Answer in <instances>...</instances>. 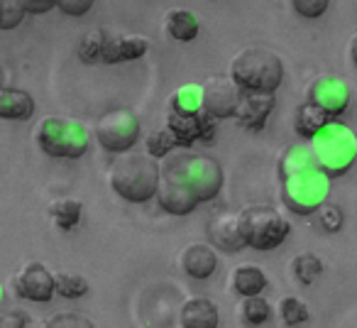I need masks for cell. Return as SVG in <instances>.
<instances>
[{
  "label": "cell",
  "instance_id": "1",
  "mask_svg": "<svg viewBox=\"0 0 357 328\" xmlns=\"http://www.w3.org/2000/svg\"><path fill=\"white\" fill-rule=\"evenodd\" d=\"M223 167L201 152H174L159 167L157 201L167 214L186 216L204 201L218 196Z\"/></svg>",
  "mask_w": 357,
  "mask_h": 328
},
{
  "label": "cell",
  "instance_id": "2",
  "mask_svg": "<svg viewBox=\"0 0 357 328\" xmlns=\"http://www.w3.org/2000/svg\"><path fill=\"white\" fill-rule=\"evenodd\" d=\"M282 199L294 214H316L328 196L331 179L323 174L306 144H289L279 157Z\"/></svg>",
  "mask_w": 357,
  "mask_h": 328
},
{
  "label": "cell",
  "instance_id": "3",
  "mask_svg": "<svg viewBox=\"0 0 357 328\" xmlns=\"http://www.w3.org/2000/svg\"><path fill=\"white\" fill-rule=\"evenodd\" d=\"M108 179L120 199L132 201V204H144V201L157 196L159 164L157 159L144 152L118 154V159L110 164Z\"/></svg>",
  "mask_w": 357,
  "mask_h": 328
},
{
  "label": "cell",
  "instance_id": "4",
  "mask_svg": "<svg viewBox=\"0 0 357 328\" xmlns=\"http://www.w3.org/2000/svg\"><path fill=\"white\" fill-rule=\"evenodd\" d=\"M230 79L243 94H274L284 79V64L267 47H248L230 64Z\"/></svg>",
  "mask_w": 357,
  "mask_h": 328
},
{
  "label": "cell",
  "instance_id": "5",
  "mask_svg": "<svg viewBox=\"0 0 357 328\" xmlns=\"http://www.w3.org/2000/svg\"><path fill=\"white\" fill-rule=\"evenodd\" d=\"M308 152L313 154V159L318 162V167L323 170V174L331 179V177H340L355 162L357 154V135L350 133V128L342 123L333 120L321 135L311 140L308 144Z\"/></svg>",
  "mask_w": 357,
  "mask_h": 328
},
{
  "label": "cell",
  "instance_id": "6",
  "mask_svg": "<svg viewBox=\"0 0 357 328\" xmlns=\"http://www.w3.org/2000/svg\"><path fill=\"white\" fill-rule=\"evenodd\" d=\"M35 142L50 157L79 159L89 149V133L76 120L45 118L35 128Z\"/></svg>",
  "mask_w": 357,
  "mask_h": 328
},
{
  "label": "cell",
  "instance_id": "7",
  "mask_svg": "<svg viewBox=\"0 0 357 328\" xmlns=\"http://www.w3.org/2000/svg\"><path fill=\"white\" fill-rule=\"evenodd\" d=\"M240 223H243L245 248L255 250H274L287 240L289 221L272 206H248L240 211Z\"/></svg>",
  "mask_w": 357,
  "mask_h": 328
},
{
  "label": "cell",
  "instance_id": "8",
  "mask_svg": "<svg viewBox=\"0 0 357 328\" xmlns=\"http://www.w3.org/2000/svg\"><path fill=\"white\" fill-rule=\"evenodd\" d=\"M96 140L100 147L113 154L130 152L139 140V120L125 108L108 110L96 123Z\"/></svg>",
  "mask_w": 357,
  "mask_h": 328
},
{
  "label": "cell",
  "instance_id": "9",
  "mask_svg": "<svg viewBox=\"0 0 357 328\" xmlns=\"http://www.w3.org/2000/svg\"><path fill=\"white\" fill-rule=\"evenodd\" d=\"M243 100V91L230 76H211L201 84V105L213 120L233 118Z\"/></svg>",
  "mask_w": 357,
  "mask_h": 328
},
{
  "label": "cell",
  "instance_id": "10",
  "mask_svg": "<svg viewBox=\"0 0 357 328\" xmlns=\"http://www.w3.org/2000/svg\"><path fill=\"white\" fill-rule=\"evenodd\" d=\"M306 103H311L313 108L323 110L328 118L335 120L337 115L345 113L347 103H350V89L340 76L323 74L308 84Z\"/></svg>",
  "mask_w": 357,
  "mask_h": 328
},
{
  "label": "cell",
  "instance_id": "11",
  "mask_svg": "<svg viewBox=\"0 0 357 328\" xmlns=\"http://www.w3.org/2000/svg\"><path fill=\"white\" fill-rule=\"evenodd\" d=\"M164 128L176 140V147H191L196 142H211L215 137V120L206 113L176 115L169 110Z\"/></svg>",
  "mask_w": 357,
  "mask_h": 328
},
{
  "label": "cell",
  "instance_id": "12",
  "mask_svg": "<svg viewBox=\"0 0 357 328\" xmlns=\"http://www.w3.org/2000/svg\"><path fill=\"white\" fill-rule=\"evenodd\" d=\"M149 52V40L142 35H125L118 30H103V54L100 64H123L142 59Z\"/></svg>",
  "mask_w": 357,
  "mask_h": 328
},
{
  "label": "cell",
  "instance_id": "13",
  "mask_svg": "<svg viewBox=\"0 0 357 328\" xmlns=\"http://www.w3.org/2000/svg\"><path fill=\"white\" fill-rule=\"evenodd\" d=\"M15 292L17 297L27 299V301H50L54 297V274L45 267L42 262H30L27 267L20 269L15 279Z\"/></svg>",
  "mask_w": 357,
  "mask_h": 328
},
{
  "label": "cell",
  "instance_id": "14",
  "mask_svg": "<svg viewBox=\"0 0 357 328\" xmlns=\"http://www.w3.org/2000/svg\"><path fill=\"white\" fill-rule=\"evenodd\" d=\"M208 240L223 253H238V250L245 248V238H243V223H240V214H230V211H223V214L213 216L208 221Z\"/></svg>",
  "mask_w": 357,
  "mask_h": 328
},
{
  "label": "cell",
  "instance_id": "15",
  "mask_svg": "<svg viewBox=\"0 0 357 328\" xmlns=\"http://www.w3.org/2000/svg\"><path fill=\"white\" fill-rule=\"evenodd\" d=\"M274 108V94H243V100L238 105V125L250 133H259L267 123L269 113Z\"/></svg>",
  "mask_w": 357,
  "mask_h": 328
},
{
  "label": "cell",
  "instance_id": "16",
  "mask_svg": "<svg viewBox=\"0 0 357 328\" xmlns=\"http://www.w3.org/2000/svg\"><path fill=\"white\" fill-rule=\"evenodd\" d=\"M181 267L189 277L194 279H208L213 277V272L218 269V255L213 253V248L204 243H194L181 253Z\"/></svg>",
  "mask_w": 357,
  "mask_h": 328
},
{
  "label": "cell",
  "instance_id": "17",
  "mask_svg": "<svg viewBox=\"0 0 357 328\" xmlns=\"http://www.w3.org/2000/svg\"><path fill=\"white\" fill-rule=\"evenodd\" d=\"M220 313L211 299L191 297L181 306V326L184 328H218Z\"/></svg>",
  "mask_w": 357,
  "mask_h": 328
},
{
  "label": "cell",
  "instance_id": "18",
  "mask_svg": "<svg viewBox=\"0 0 357 328\" xmlns=\"http://www.w3.org/2000/svg\"><path fill=\"white\" fill-rule=\"evenodd\" d=\"M35 113V100L27 91L0 86V118L6 120H27Z\"/></svg>",
  "mask_w": 357,
  "mask_h": 328
},
{
  "label": "cell",
  "instance_id": "19",
  "mask_svg": "<svg viewBox=\"0 0 357 328\" xmlns=\"http://www.w3.org/2000/svg\"><path fill=\"white\" fill-rule=\"evenodd\" d=\"M164 30L172 40L178 42H191L199 37V17L194 15L186 8H178V10H169L164 17Z\"/></svg>",
  "mask_w": 357,
  "mask_h": 328
},
{
  "label": "cell",
  "instance_id": "20",
  "mask_svg": "<svg viewBox=\"0 0 357 328\" xmlns=\"http://www.w3.org/2000/svg\"><path fill=\"white\" fill-rule=\"evenodd\" d=\"M331 123H333V120L328 118L323 110L313 108L311 103H301V105H298V108H296V118H294V128H296V133L301 135L303 140H308V142H311L316 135H321Z\"/></svg>",
  "mask_w": 357,
  "mask_h": 328
},
{
  "label": "cell",
  "instance_id": "21",
  "mask_svg": "<svg viewBox=\"0 0 357 328\" xmlns=\"http://www.w3.org/2000/svg\"><path fill=\"white\" fill-rule=\"evenodd\" d=\"M267 287V274L255 264H243L233 272V289L240 297H259Z\"/></svg>",
  "mask_w": 357,
  "mask_h": 328
},
{
  "label": "cell",
  "instance_id": "22",
  "mask_svg": "<svg viewBox=\"0 0 357 328\" xmlns=\"http://www.w3.org/2000/svg\"><path fill=\"white\" fill-rule=\"evenodd\" d=\"M169 110L176 115H199L204 113L201 105V86H181L169 100Z\"/></svg>",
  "mask_w": 357,
  "mask_h": 328
},
{
  "label": "cell",
  "instance_id": "23",
  "mask_svg": "<svg viewBox=\"0 0 357 328\" xmlns=\"http://www.w3.org/2000/svg\"><path fill=\"white\" fill-rule=\"evenodd\" d=\"M81 209L84 206L74 199H59L50 206V216L59 230H74L81 221Z\"/></svg>",
  "mask_w": 357,
  "mask_h": 328
},
{
  "label": "cell",
  "instance_id": "24",
  "mask_svg": "<svg viewBox=\"0 0 357 328\" xmlns=\"http://www.w3.org/2000/svg\"><path fill=\"white\" fill-rule=\"evenodd\" d=\"M240 318H243L248 326H262L272 318V306H269L267 299L262 297H250L240 306Z\"/></svg>",
  "mask_w": 357,
  "mask_h": 328
},
{
  "label": "cell",
  "instance_id": "25",
  "mask_svg": "<svg viewBox=\"0 0 357 328\" xmlns=\"http://www.w3.org/2000/svg\"><path fill=\"white\" fill-rule=\"evenodd\" d=\"M54 289L64 299H81L89 292V282H86V277H81V274L59 272V274H54Z\"/></svg>",
  "mask_w": 357,
  "mask_h": 328
},
{
  "label": "cell",
  "instance_id": "26",
  "mask_svg": "<svg viewBox=\"0 0 357 328\" xmlns=\"http://www.w3.org/2000/svg\"><path fill=\"white\" fill-rule=\"evenodd\" d=\"M279 316H282V321L287 323V326L296 328V326H301V323H306L308 318H311V313H308V306L301 299L284 297L282 301H279Z\"/></svg>",
  "mask_w": 357,
  "mask_h": 328
},
{
  "label": "cell",
  "instance_id": "27",
  "mask_svg": "<svg viewBox=\"0 0 357 328\" xmlns=\"http://www.w3.org/2000/svg\"><path fill=\"white\" fill-rule=\"evenodd\" d=\"M291 267H294V274H296V279L301 284H306V287H308V284L316 282V277L323 272L321 258H316V255H311V253L298 255V258L291 262Z\"/></svg>",
  "mask_w": 357,
  "mask_h": 328
},
{
  "label": "cell",
  "instance_id": "28",
  "mask_svg": "<svg viewBox=\"0 0 357 328\" xmlns=\"http://www.w3.org/2000/svg\"><path fill=\"white\" fill-rule=\"evenodd\" d=\"M100 54H103V30L86 32L79 45V59L86 64H100Z\"/></svg>",
  "mask_w": 357,
  "mask_h": 328
},
{
  "label": "cell",
  "instance_id": "29",
  "mask_svg": "<svg viewBox=\"0 0 357 328\" xmlns=\"http://www.w3.org/2000/svg\"><path fill=\"white\" fill-rule=\"evenodd\" d=\"M172 149H176V140L172 137V133H169L167 128L154 130V133L147 137V154H149V157L167 159L169 154H172Z\"/></svg>",
  "mask_w": 357,
  "mask_h": 328
},
{
  "label": "cell",
  "instance_id": "30",
  "mask_svg": "<svg viewBox=\"0 0 357 328\" xmlns=\"http://www.w3.org/2000/svg\"><path fill=\"white\" fill-rule=\"evenodd\" d=\"M25 17L20 0H0V30H15Z\"/></svg>",
  "mask_w": 357,
  "mask_h": 328
},
{
  "label": "cell",
  "instance_id": "31",
  "mask_svg": "<svg viewBox=\"0 0 357 328\" xmlns=\"http://www.w3.org/2000/svg\"><path fill=\"white\" fill-rule=\"evenodd\" d=\"M45 328H96V326L84 313L64 311V313H54V316L45 323Z\"/></svg>",
  "mask_w": 357,
  "mask_h": 328
},
{
  "label": "cell",
  "instance_id": "32",
  "mask_svg": "<svg viewBox=\"0 0 357 328\" xmlns=\"http://www.w3.org/2000/svg\"><path fill=\"white\" fill-rule=\"evenodd\" d=\"M318 221H321V225L328 233H335V230L342 228V211L337 209V206L323 204L321 209H318Z\"/></svg>",
  "mask_w": 357,
  "mask_h": 328
},
{
  "label": "cell",
  "instance_id": "33",
  "mask_svg": "<svg viewBox=\"0 0 357 328\" xmlns=\"http://www.w3.org/2000/svg\"><path fill=\"white\" fill-rule=\"evenodd\" d=\"M291 8L303 17H321L328 10V0H294Z\"/></svg>",
  "mask_w": 357,
  "mask_h": 328
},
{
  "label": "cell",
  "instance_id": "34",
  "mask_svg": "<svg viewBox=\"0 0 357 328\" xmlns=\"http://www.w3.org/2000/svg\"><path fill=\"white\" fill-rule=\"evenodd\" d=\"M56 8H59L61 13H66V15L79 17V15H86V13L91 10L93 3H91V0H59Z\"/></svg>",
  "mask_w": 357,
  "mask_h": 328
},
{
  "label": "cell",
  "instance_id": "35",
  "mask_svg": "<svg viewBox=\"0 0 357 328\" xmlns=\"http://www.w3.org/2000/svg\"><path fill=\"white\" fill-rule=\"evenodd\" d=\"M0 328H30V318L27 313L13 308V311L0 313Z\"/></svg>",
  "mask_w": 357,
  "mask_h": 328
},
{
  "label": "cell",
  "instance_id": "36",
  "mask_svg": "<svg viewBox=\"0 0 357 328\" xmlns=\"http://www.w3.org/2000/svg\"><path fill=\"white\" fill-rule=\"evenodd\" d=\"M22 8H25V13H35V15H40V13H47L52 10V8H56V3H52V0H20Z\"/></svg>",
  "mask_w": 357,
  "mask_h": 328
},
{
  "label": "cell",
  "instance_id": "37",
  "mask_svg": "<svg viewBox=\"0 0 357 328\" xmlns=\"http://www.w3.org/2000/svg\"><path fill=\"white\" fill-rule=\"evenodd\" d=\"M350 54H352V61H355V66H357V35L352 37V42H350Z\"/></svg>",
  "mask_w": 357,
  "mask_h": 328
},
{
  "label": "cell",
  "instance_id": "38",
  "mask_svg": "<svg viewBox=\"0 0 357 328\" xmlns=\"http://www.w3.org/2000/svg\"><path fill=\"white\" fill-rule=\"evenodd\" d=\"M0 299H3V289H0Z\"/></svg>",
  "mask_w": 357,
  "mask_h": 328
}]
</instances>
